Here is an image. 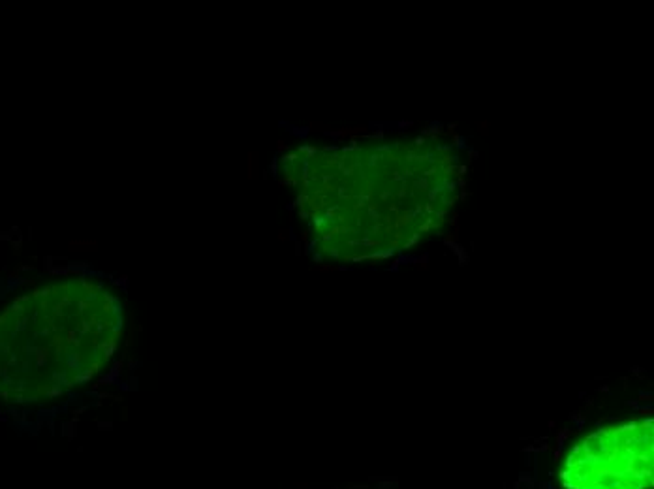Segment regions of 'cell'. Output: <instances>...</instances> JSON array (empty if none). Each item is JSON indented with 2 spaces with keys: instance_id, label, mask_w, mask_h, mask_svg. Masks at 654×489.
<instances>
[{
  "instance_id": "obj_1",
  "label": "cell",
  "mask_w": 654,
  "mask_h": 489,
  "mask_svg": "<svg viewBox=\"0 0 654 489\" xmlns=\"http://www.w3.org/2000/svg\"><path fill=\"white\" fill-rule=\"evenodd\" d=\"M120 307L100 284L66 280L17 297L0 314V397H58L113 356Z\"/></svg>"
},
{
  "instance_id": "obj_2",
  "label": "cell",
  "mask_w": 654,
  "mask_h": 489,
  "mask_svg": "<svg viewBox=\"0 0 654 489\" xmlns=\"http://www.w3.org/2000/svg\"><path fill=\"white\" fill-rule=\"evenodd\" d=\"M560 489H651L653 419L602 427L568 452Z\"/></svg>"
}]
</instances>
